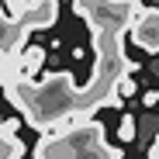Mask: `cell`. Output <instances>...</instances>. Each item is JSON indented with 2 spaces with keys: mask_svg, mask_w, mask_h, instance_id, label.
<instances>
[{
  "mask_svg": "<svg viewBox=\"0 0 159 159\" xmlns=\"http://www.w3.org/2000/svg\"><path fill=\"white\" fill-rule=\"evenodd\" d=\"M128 31H131V38H135L139 48H145L149 56H156L159 52V7H142Z\"/></svg>",
  "mask_w": 159,
  "mask_h": 159,
  "instance_id": "6da1fadb",
  "label": "cell"
},
{
  "mask_svg": "<svg viewBox=\"0 0 159 159\" xmlns=\"http://www.w3.org/2000/svg\"><path fill=\"white\" fill-rule=\"evenodd\" d=\"M59 17V0H28V14H24V28L28 31H42V28H52Z\"/></svg>",
  "mask_w": 159,
  "mask_h": 159,
  "instance_id": "7a4b0ae2",
  "label": "cell"
},
{
  "mask_svg": "<svg viewBox=\"0 0 159 159\" xmlns=\"http://www.w3.org/2000/svg\"><path fill=\"white\" fill-rule=\"evenodd\" d=\"M28 28L17 21H11L0 7V52H24V42H28Z\"/></svg>",
  "mask_w": 159,
  "mask_h": 159,
  "instance_id": "3957f363",
  "label": "cell"
},
{
  "mask_svg": "<svg viewBox=\"0 0 159 159\" xmlns=\"http://www.w3.org/2000/svg\"><path fill=\"white\" fill-rule=\"evenodd\" d=\"M42 62H45V48L42 45H24V52H21V73H24V80H35V73L42 69Z\"/></svg>",
  "mask_w": 159,
  "mask_h": 159,
  "instance_id": "277c9868",
  "label": "cell"
},
{
  "mask_svg": "<svg viewBox=\"0 0 159 159\" xmlns=\"http://www.w3.org/2000/svg\"><path fill=\"white\" fill-rule=\"evenodd\" d=\"M21 156H24V142L17 135L0 131V159H21Z\"/></svg>",
  "mask_w": 159,
  "mask_h": 159,
  "instance_id": "5b68a950",
  "label": "cell"
},
{
  "mask_svg": "<svg viewBox=\"0 0 159 159\" xmlns=\"http://www.w3.org/2000/svg\"><path fill=\"white\" fill-rule=\"evenodd\" d=\"M0 7H4V14L11 21H24V14H28V0H0Z\"/></svg>",
  "mask_w": 159,
  "mask_h": 159,
  "instance_id": "8992f818",
  "label": "cell"
},
{
  "mask_svg": "<svg viewBox=\"0 0 159 159\" xmlns=\"http://www.w3.org/2000/svg\"><path fill=\"white\" fill-rule=\"evenodd\" d=\"M114 93L125 100V97H135L139 93V83H135V76H121L118 83H114Z\"/></svg>",
  "mask_w": 159,
  "mask_h": 159,
  "instance_id": "52a82bcc",
  "label": "cell"
},
{
  "mask_svg": "<svg viewBox=\"0 0 159 159\" xmlns=\"http://www.w3.org/2000/svg\"><path fill=\"white\" fill-rule=\"evenodd\" d=\"M135 118H131V114H121V125H118V135H121V142H131V139H135Z\"/></svg>",
  "mask_w": 159,
  "mask_h": 159,
  "instance_id": "ba28073f",
  "label": "cell"
},
{
  "mask_svg": "<svg viewBox=\"0 0 159 159\" xmlns=\"http://www.w3.org/2000/svg\"><path fill=\"white\" fill-rule=\"evenodd\" d=\"M145 159H159V131H156V139H152V145L145 149Z\"/></svg>",
  "mask_w": 159,
  "mask_h": 159,
  "instance_id": "9c48e42d",
  "label": "cell"
},
{
  "mask_svg": "<svg viewBox=\"0 0 159 159\" xmlns=\"http://www.w3.org/2000/svg\"><path fill=\"white\" fill-rule=\"evenodd\" d=\"M142 104H145V107H156V104H159V90H149V93H145V100H142Z\"/></svg>",
  "mask_w": 159,
  "mask_h": 159,
  "instance_id": "30bf717a",
  "label": "cell"
},
{
  "mask_svg": "<svg viewBox=\"0 0 159 159\" xmlns=\"http://www.w3.org/2000/svg\"><path fill=\"white\" fill-rule=\"evenodd\" d=\"M4 121H7V118H0V131H4Z\"/></svg>",
  "mask_w": 159,
  "mask_h": 159,
  "instance_id": "8fae6325",
  "label": "cell"
}]
</instances>
